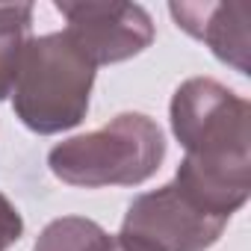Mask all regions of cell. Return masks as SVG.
<instances>
[{"instance_id": "6da1fadb", "label": "cell", "mask_w": 251, "mask_h": 251, "mask_svg": "<svg viewBox=\"0 0 251 251\" xmlns=\"http://www.w3.org/2000/svg\"><path fill=\"white\" fill-rule=\"evenodd\" d=\"M251 106L210 77H192L172 98V130L186 157L175 186L204 213L230 222L251 195Z\"/></svg>"}, {"instance_id": "7a4b0ae2", "label": "cell", "mask_w": 251, "mask_h": 251, "mask_svg": "<svg viewBox=\"0 0 251 251\" xmlns=\"http://www.w3.org/2000/svg\"><path fill=\"white\" fill-rule=\"evenodd\" d=\"M166 157L160 124L142 112H121L100 130L59 142L48 154L50 172L83 189L145 183Z\"/></svg>"}, {"instance_id": "3957f363", "label": "cell", "mask_w": 251, "mask_h": 251, "mask_svg": "<svg viewBox=\"0 0 251 251\" xmlns=\"http://www.w3.org/2000/svg\"><path fill=\"white\" fill-rule=\"evenodd\" d=\"M92 83L95 65L65 33L30 39L12 89L15 115L42 136L71 130L89 112Z\"/></svg>"}, {"instance_id": "277c9868", "label": "cell", "mask_w": 251, "mask_h": 251, "mask_svg": "<svg viewBox=\"0 0 251 251\" xmlns=\"http://www.w3.org/2000/svg\"><path fill=\"white\" fill-rule=\"evenodd\" d=\"M227 222L192 204L175 180L157 192L136 195L127 207L121 233L145 251H207L219 242Z\"/></svg>"}, {"instance_id": "5b68a950", "label": "cell", "mask_w": 251, "mask_h": 251, "mask_svg": "<svg viewBox=\"0 0 251 251\" xmlns=\"http://www.w3.org/2000/svg\"><path fill=\"white\" fill-rule=\"evenodd\" d=\"M56 9L65 15L62 30L74 48L98 68L124 62L142 53L154 42V21L139 3H68L56 0Z\"/></svg>"}, {"instance_id": "8992f818", "label": "cell", "mask_w": 251, "mask_h": 251, "mask_svg": "<svg viewBox=\"0 0 251 251\" xmlns=\"http://www.w3.org/2000/svg\"><path fill=\"white\" fill-rule=\"evenodd\" d=\"M169 12L175 15L180 30L207 42L222 62L233 65L239 74L251 71V62H248L251 6L248 3H242V0H230V3H172Z\"/></svg>"}, {"instance_id": "52a82bcc", "label": "cell", "mask_w": 251, "mask_h": 251, "mask_svg": "<svg viewBox=\"0 0 251 251\" xmlns=\"http://www.w3.org/2000/svg\"><path fill=\"white\" fill-rule=\"evenodd\" d=\"M30 24L33 3H0V100L15 89L24 48L30 42Z\"/></svg>"}, {"instance_id": "ba28073f", "label": "cell", "mask_w": 251, "mask_h": 251, "mask_svg": "<svg viewBox=\"0 0 251 251\" xmlns=\"http://www.w3.org/2000/svg\"><path fill=\"white\" fill-rule=\"evenodd\" d=\"M103 236V227L92 219H80V216H65L50 222L39 239L33 251H92L95 242Z\"/></svg>"}, {"instance_id": "9c48e42d", "label": "cell", "mask_w": 251, "mask_h": 251, "mask_svg": "<svg viewBox=\"0 0 251 251\" xmlns=\"http://www.w3.org/2000/svg\"><path fill=\"white\" fill-rule=\"evenodd\" d=\"M24 233V219L15 210V204L0 192V251H6L9 245H15Z\"/></svg>"}, {"instance_id": "30bf717a", "label": "cell", "mask_w": 251, "mask_h": 251, "mask_svg": "<svg viewBox=\"0 0 251 251\" xmlns=\"http://www.w3.org/2000/svg\"><path fill=\"white\" fill-rule=\"evenodd\" d=\"M92 251H145V248L136 245V242H130V239H124V236H109V233L103 230V236L95 242Z\"/></svg>"}]
</instances>
